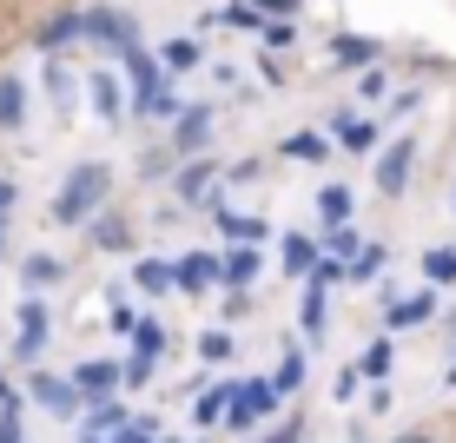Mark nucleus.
I'll list each match as a JSON object with an SVG mask.
<instances>
[{"instance_id":"nucleus-34","label":"nucleus","mask_w":456,"mask_h":443,"mask_svg":"<svg viewBox=\"0 0 456 443\" xmlns=\"http://www.w3.org/2000/svg\"><path fill=\"white\" fill-rule=\"evenodd\" d=\"M119 371H126V390H146V384H152V371H159V357H152V351H139V344H133V351L119 357Z\"/></svg>"},{"instance_id":"nucleus-4","label":"nucleus","mask_w":456,"mask_h":443,"mask_svg":"<svg viewBox=\"0 0 456 443\" xmlns=\"http://www.w3.org/2000/svg\"><path fill=\"white\" fill-rule=\"evenodd\" d=\"M133 40H139V21L126 7H106V0L86 7V46H100V60H119Z\"/></svg>"},{"instance_id":"nucleus-53","label":"nucleus","mask_w":456,"mask_h":443,"mask_svg":"<svg viewBox=\"0 0 456 443\" xmlns=\"http://www.w3.org/2000/svg\"><path fill=\"white\" fill-rule=\"evenodd\" d=\"M80 443H113V437H100V431H80Z\"/></svg>"},{"instance_id":"nucleus-7","label":"nucleus","mask_w":456,"mask_h":443,"mask_svg":"<svg viewBox=\"0 0 456 443\" xmlns=\"http://www.w3.org/2000/svg\"><path fill=\"white\" fill-rule=\"evenodd\" d=\"M212 133H218L212 106H206V100H185L179 119H172V152H179V160H192V152H212Z\"/></svg>"},{"instance_id":"nucleus-52","label":"nucleus","mask_w":456,"mask_h":443,"mask_svg":"<svg viewBox=\"0 0 456 443\" xmlns=\"http://www.w3.org/2000/svg\"><path fill=\"white\" fill-rule=\"evenodd\" d=\"M0 258H7V212H0Z\"/></svg>"},{"instance_id":"nucleus-19","label":"nucleus","mask_w":456,"mask_h":443,"mask_svg":"<svg viewBox=\"0 0 456 443\" xmlns=\"http://www.w3.org/2000/svg\"><path fill=\"white\" fill-rule=\"evenodd\" d=\"M212 218H218V232H225V239H245V245H265V239H272V226H265V218H251V212H239V205H225V199H212Z\"/></svg>"},{"instance_id":"nucleus-24","label":"nucleus","mask_w":456,"mask_h":443,"mask_svg":"<svg viewBox=\"0 0 456 443\" xmlns=\"http://www.w3.org/2000/svg\"><path fill=\"white\" fill-rule=\"evenodd\" d=\"M377 53H384V46L370 34H331V67H344V73H364Z\"/></svg>"},{"instance_id":"nucleus-35","label":"nucleus","mask_w":456,"mask_h":443,"mask_svg":"<svg viewBox=\"0 0 456 443\" xmlns=\"http://www.w3.org/2000/svg\"><path fill=\"white\" fill-rule=\"evenodd\" d=\"M272 384H278V390H285V398H291V390H305V351H297V344H285V357H278V371H272Z\"/></svg>"},{"instance_id":"nucleus-25","label":"nucleus","mask_w":456,"mask_h":443,"mask_svg":"<svg viewBox=\"0 0 456 443\" xmlns=\"http://www.w3.org/2000/svg\"><path fill=\"white\" fill-rule=\"evenodd\" d=\"M0 133H27V80L0 73Z\"/></svg>"},{"instance_id":"nucleus-8","label":"nucleus","mask_w":456,"mask_h":443,"mask_svg":"<svg viewBox=\"0 0 456 443\" xmlns=\"http://www.w3.org/2000/svg\"><path fill=\"white\" fill-rule=\"evenodd\" d=\"M86 40V7H46V21L34 27V46L40 53H67V46Z\"/></svg>"},{"instance_id":"nucleus-41","label":"nucleus","mask_w":456,"mask_h":443,"mask_svg":"<svg viewBox=\"0 0 456 443\" xmlns=\"http://www.w3.org/2000/svg\"><path fill=\"white\" fill-rule=\"evenodd\" d=\"M258 40L272 46V53H285V46L297 40V27H291V21H265V27H258Z\"/></svg>"},{"instance_id":"nucleus-45","label":"nucleus","mask_w":456,"mask_h":443,"mask_svg":"<svg viewBox=\"0 0 456 443\" xmlns=\"http://www.w3.org/2000/svg\"><path fill=\"white\" fill-rule=\"evenodd\" d=\"M357 93H364V100H384V93H390V80H384L377 67H364V73H357Z\"/></svg>"},{"instance_id":"nucleus-31","label":"nucleus","mask_w":456,"mask_h":443,"mask_svg":"<svg viewBox=\"0 0 456 443\" xmlns=\"http://www.w3.org/2000/svg\"><path fill=\"white\" fill-rule=\"evenodd\" d=\"M133 344H139V351H152V357H166V351H172V331L159 324V311H146V318L133 324Z\"/></svg>"},{"instance_id":"nucleus-46","label":"nucleus","mask_w":456,"mask_h":443,"mask_svg":"<svg viewBox=\"0 0 456 443\" xmlns=\"http://www.w3.org/2000/svg\"><path fill=\"white\" fill-rule=\"evenodd\" d=\"M297 7H305V0H258V13H265V21H291Z\"/></svg>"},{"instance_id":"nucleus-26","label":"nucleus","mask_w":456,"mask_h":443,"mask_svg":"<svg viewBox=\"0 0 456 443\" xmlns=\"http://www.w3.org/2000/svg\"><path fill=\"white\" fill-rule=\"evenodd\" d=\"M331 139H338V146H344V152H370V146H377V119H357V113H338V119H331Z\"/></svg>"},{"instance_id":"nucleus-50","label":"nucleus","mask_w":456,"mask_h":443,"mask_svg":"<svg viewBox=\"0 0 456 443\" xmlns=\"http://www.w3.org/2000/svg\"><path fill=\"white\" fill-rule=\"evenodd\" d=\"M0 443H20V410L0 404Z\"/></svg>"},{"instance_id":"nucleus-10","label":"nucleus","mask_w":456,"mask_h":443,"mask_svg":"<svg viewBox=\"0 0 456 443\" xmlns=\"http://www.w3.org/2000/svg\"><path fill=\"white\" fill-rule=\"evenodd\" d=\"M40 86H46V106H53V119H80V80H73V67H67L60 53H46Z\"/></svg>"},{"instance_id":"nucleus-33","label":"nucleus","mask_w":456,"mask_h":443,"mask_svg":"<svg viewBox=\"0 0 456 443\" xmlns=\"http://www.w3.org/2000/svg\"><path fill=\"white\" fill-rule=\"evenodd\" d=\"M126 417H133V410H126L119 398H100V404H86V431H100V437H113Z\"/></svg>"},{"instance_id":"nucleus-44","label":"nucleus","mask_w":456,"mask_h":443,"mask_svg":"<svg viewBox=\"0 0 456 443\" xmlns=\"http://www.w3.org/2000/svg\"><path fill=\"white\" fill-rule=\"evenodd\" d=\"M357 245H364V239H357L351 226H331V232H324V251H338V258H351Z\"/></svg>"},{"instance_id":"nucleus-17","label":"nucleus","mask_w":456,"mask_h":443,"mask_svg":"<svg viewBox=\"0 0 456 443\" xmlns=\"http://www.w3.org/2000/svg\"><path fill=\"white\" fill-rule=\"evenodd\" d=\"M179 106H185V100H179V86H172V80L133 93V113L146 119V126H172V119H179Z\"/></svg>"},{"instance_id":"nucleus-55","label":"nucleus","mask_w":456,"mask_h":443,"mask_svg":"<svg viewBox=\"0 0 456 443\" xmlns=\"http://www.w3.org/2000/svg\"><path fill=\"white\" fill-rule=\"evenodd\" d=\"M159 443H185V437H159Z\"/></svg>"},{"instance_id":"nucleus-29","label":"nucleus","mask_w":456,"mask_h":443,"mask_svg":"<svg viewBox=\"0 0 456 443\" xmlns=\"http://www.w3.org/2000/svg\"><path fill=\"white\" fill-rule=\"evenodd\" d=\"M172 172H179V152H172V139H166V146H146V152H139V179H146V185L172 179Z\"/></svg>"},{"instance_id":"nucleus-47","label":"nucleus","mask_w":456,"mask_h":443,"mask_svg":"<svg viewBox=\"0 0 456 443\" xmlns=\"http://www.w3.org/2000/svg\"><path fill=\"white\" fill-rule=\"evenodd\" d=\"M258 73H265V80H272V86H285V60H278L272 46H265V53H258Z\"/></svg>"},{"instance_id":"nucleus-6","label":"nucleus","mask_w":456,"mask_h":443,"mask_svg":"<svg viewBox=\"0 0 456 443\" xmlns=\"http://www.w3.org/2000/svg\"><path fill=\"white\" fill-rule=\"evenodd\" d=\"M27 404H40L46 417H80V410H86L80 384L60 377V371H34V377H27Z\"/></svg>"},{"instance_id":"nucleus-13","label":"nucleus","mask_w":456,"mask_h":443,"mask_svg":"<svg viewBox=\"0 0 456 443\" xmlns=\"http://www.w3.org/2000/svg\"><path fill=\"white\" fill-rule=\"evenodd\" d=\"M133 291H146L152 305H159V298H172V291H179L172 258H159V251H133Z\"/></svg>"},{"instance_id":"nucleus-12","label":"nucleus","mask_w":456,"mask_h":443,"mask_svg":"<svg viewBox=\"0 0 456 443\" xmlns=\"http://www.w3.org/2000/svg\"><path fill=\"white\" fill-rule=\"evenodd\" d=\"M86 106H93L106 126H119V119H126V73L93 67V73H86Z\"/></svg>"},{"instance_id":"nucleus-38","label":"nucleus","mask_w":456,"mask_h":443,"mask_svg":"<svg viewBox=\"0 0 456 443\" xmlns=\"http://www.w3.org/2000/svg\"><path fill=\"white\" fill-rule=\"evenodd\" d=\"M423 278H430V284H456V251L450 245L423 251Z\"/></svg>"},{"instance_id":"nucleus-39","label":"nucleus","mask_w":456,"mask_h":443,"mask_svg":"<svg viewBox=\"0 0 456 443\" xmlns=\"http://www.w3.org/2000/svg\"><path fill=\"white\" fill-rule=\"evenodd\" d=\"M113 443H159V417H126L113 431Z\"/></svg>"},{"instance_id":"nucleus-49","label":"nucleus","mask_w":456,"mask_h":443,"mask_svg":"<svg viewBox=\"0 0 456 443\" xmlns=\"http://www.w3.org/2000/svg\"><path fill=\"white\" fill-rule=\"evenodd\" d=\"M305 431H311V423H297V417H291V423H278V431L265 437V443H305Z\"/></svg>"},{"instance_id":"nucleus-1","label":"nucleus","mask_w":456,"mask_h":443,"mask_svg":"<svg viewBox=\"0 0 456 443\" xmlns=\"http://www.w3.org/2000/svg\"><path fill=\"white\" fill-rule=\"evenodd\" d=\"M106 199H113V166L106 160H73L67 179H60V193H53V205H46V226L73 232V226H86Z\"/></svg>"},{"instance_id":"nucleus-11","label":"nucleus","mask_w":456,"mask_h":443,"mask_svg":"<svg viewBox=\"0 0 456 443\" xmlns=\"http://www.w3.org/2000/svg\"><path fill=\"white\" fill-rule=\"evenodd\" d=\"M265 272V245H245V239H232L225 251H218V284H232V291H251Z\"/></svg>"},{"instance_id":"nucleus-28","label":"nucleus","mask_w":456,"mask_h":443,"mask_svg":"<svg viewBox=\"0 0 456 443\" xmlns=\"http://www.w3.org/2000/svg\"><path fill=\"white\" fill-rule=\"evenodd\" d=\"M297 324H305V338L311 344H324V284H305V305H297Z\"/></svg>"},{"instance_id":"nucleus-2","label":"nucleus","mask_w":456,"mask_h":443,"mask_svg":"<svg viewBox=\"0 0 456 443\" xmlns=\"http://www.w3.org/2000/svg\"><path fill=\"white\" fill-rule=\"evenodd\" d=\"M172 199H179L185 212H199V205L225 199V172H218L212 152H192V160H179V172H172Z\"/></svg>"},{"instance_id":"nucleus-15","label":"nucleus","mask_w":456,"mask_h":443,"mask_svg":"<svg viewBox=\"0 0 456 443\" xmlns=\"http://www.w3.org/2000/svg\"><path fill=\"white\" fill-rule=\"evenodd\" d=\"M172 272H179V291L185 298H206V291H218V251H179Z\"/></svg>"},{"instance_id":"nucleus-36","label":"nucleus","mask_w":456,"mask_h":443,"mask_svg":"<svg viewBox=\"0 0 456 443\" xmlns=\"http://www.w3.org/2000/svg\"><path fill=\"white\" fill-rule=\"evenodd\" d=\"M232 351H239V344H232V331H199V364H232Z\"/></svg>"},{"instance_id":"nucleus-21","label":"nucleus","mask_w":456,"mask_h":443,"mask_svg":"<svg viewBox=\"0 0 456 443\" xmlns=\"http://www.w3.org/2000/svg\"><path fill=\"white\" fill-rule=\"evenodd\" d=\"M232 390H239V384H225V377H218V384H206V390H199V398H192V423H199V431H225Z\"/></svg>"},{"instance_id":"nucleus-14","label":"nucleus","mask_w":456,"mask_h":443,"mask_svg":"<svg viewBox=\"0 0 456 443\" xmlns=\"http://www.w3.org/2000/svg\"><path fill=\"white\" fill-rule=\"evenodd\" d=\"M411 166H417V139H397V146H384V160H377V193H384V199H403V185H411Z\"/></svg>"},{"instance_id":"nucleus-40","label":"nucleus","mask_w":456,"mask_h":443,"mask_svg":"<svg viewBox=\"0 0 456 443\" xmlns=\"http://www.w3.org/2000/svg\"><path fill=\"white\" fill-rule=\"evenodd\" d=\"M106 324H113V331H119V338H133V324H139V311H133V305H126V291H113V298H106Z\"/></svg>"},{"instance_id":"nucleus-48","label":"nucleus","mask_w":456,"mask_h":443,"mask_svg":"<svg viewBox=\"0 0 456 443\" xmlns=\"http://www.w3.org/2000/svg\"><path fill=\"white\" fill-rule=\"evenodd\" d=\"M245 311H251V291H232V284H225V324L245 318Z\"/></svg>"},{"instance_id":"nucleus-20","label":"nucleus","mask_w":456,"mask_h":443,"mask_svg":"<svg viewBox=\"0 0 456 443\" xmlns=\"http://www.w3.org/2000/svg\"><path fill=\"white\" fill-rule=\"evenodd\" d=\"M159 60H166V80H185V73L206 67V40H199V34H179V40L159 46Z\"/></svg>"},{"instance_id":"nucleus-22","label":"nucleus","mask_w":456,"mask_h":443,"mask_svg":"<svg viewBox=\"0 0 456 443\" xmlns=\"http://www.w3.org/2000/svg\"><path fill=\"white\" fill-rule=\"evenodd\" d=\"M318 239H311V232H285V245H278V272L285 278H311V265H318Z\"/></svg>"},{"instance_id":"nucleus-42","label":"nucleus","mask_w":456,"mask_h":443,"mask_svg":"<svg viewBox=\"0 0 456 443\" xmlns=\"http://www.w3.org/2000/svg\"><path fill=\"white\" fill-rule=\"evenodd\" d=\"M357 364H364V377H390V344L384 338L364 344V357H357Z\"/></svg>"},{"instance_id":"nucleus-5","label":"nucleus","mask_w":456,"mask_h":443,"mask_svg":"<svg viewBox=\"0 0 456 443\" xmlns=\"http://www.w3.org/2000/svg\"><path fill=\"white\" fill-rule=\"evenodd\" d=\"M13 324H20V331H13V357H20V364H40V351L53 344V311H46V298L27 291L20 311H13Z\"/></svg>"},{"instance_id":"nucleus-27","label":"nucleus","mask_w":456,"mask_h":443,"mask_svg":"<svg viewBox=\"0 0 456 443\" xmlns=\"http://www.w3.org/2000/svg\"><path fill=\"white\" fill-rule=\"evenodd\" d=\"M331 146H338L331 133H311V126H305V133H285V146H278V152H285V160H311V166H324V160H331Z\"/></svg>"},{"instance_id":"nucleus-32","label":"nucleus","mask_w":456,"mask_h":443,"mask_svg":"<svg viewBox=\"0 0 456 443\" xmlns=\"http://www.w3.org/2000/svg\"><path fill=\"white\" fill-rule=\"evenodd\" d=\"M344 278H351V284L384 278V245H357V251H351V265H344Z\"/></svg>"},{"instance_id":"nucleus-18","label":"nucleus","mask_w":456,"mask_h":443,"mask_svg":"<svg viewBox=\"0 0 456 443\" xmlns=\"http://www.w3.org/2000/svg\"><path fill=\"white\" fill-rule=\"evenodd\" d=\"M20 284L27 291H60V284H67V258H60V251H27L20 258Z\"/></svg>"},{"instance_id":"nucleus-54","label":"nucleus","mask_w":456,"mask_h":443,"mask_svg":"<svg viewBox=\"0 0 456 443\" xmlns=\"http://www.w3.org/2000/svg\"><path fill=\"white\" fill-rule=\"evenodd\" d=\"M444 431H450V443H456V417H444Z\"/></svg>"},{"instance_id":"nucleus-23","label":"nucleus","mask_w":456,"mask_h":443,"mask_svg":"<svg viewBox=\"0 0 456 443\" xmlns=\"http://www.w3.org/2000/svg\"><path fill=\"white\" fill-rule=\"evenodd\" d=\"M430 318H436V298H430V291L390 298V305H384V331H417V324H430Z\"/></svg>"},{"instance_id":"nucleus-37","label":"nucleus","mask_w":456,"mask_h":443,"mask_svg":"<svg viewBox=\"0 0 456 443\" xmlns=\"http://www.w3.org/2000/svg\"><path fill=\"white\" fill-rule=\"evenodd\" d=\"M218 27H239V34H258V27H265V13H258V0H232V7L218 13Z\"/></svg>"},{"instance_id":"nucleus-43","label":"nucleus","mask_w":456,"mask_h":443,"mask_svg":"<svg viewBox=\"0 0 456 443\" xmlns=\"http://www.w3.org/2000/svg\"><path fill=\"white\" fill-rule=\"evenodd\" d=\"M357 384H364V364H344L338 384H331V398H338V404H351V398H357Z\"/></svg>"},{"instance_id":"nucleus-30","label":"nucleus","mask_w":456,"mask_h":443,"mask_svg":"<svg viewBox=\"0 0 456 443\" xmlns=\"http://www.w3.org/2000/svg\"><path fill=\"white\" fill-rule=\"evenodd\" d=\"M318 226L331 232V226H351V193L344 185H324L318 193Z\"/></svg>"},{"instance_id":"nucleus-9","label":"nucleus","mask_w":456,"mask_h":443,"mask_svg":"<svg viewBox=\"0 0 456 443\" xmlns=\"http://www.w3.org/2000/svg\"><path fill=\"white\" fill-rule=\"evenodd\" d=\"M67 377L80 384V398H86V404H100V398H119V390H126V371H119V357H80Z\"/></svg>"},{"instance_id":"nucleus-51","label":"nucleus","mask_w":456,"mask_h":443,"mask_svg":"<svg viewBox=\"0 0 456 443\" xmlns=\"http://www.w3.org/2000/svg\"><path fill=\"white\" fill-rule=\"evenodd\" d=\"M13 205H20V185H13V179H0V212H13Z\"/></svg>"},{"instance_id":"nucleus-16","label":"nucleus","mask_w":456,"mask_h":443,"mask_svg":"<svg viewBox=\"0 0 456 443\" xmlns=\"http://www.w3.org/2000/svg\"><path fill=\"white\" fill-rule=\"evenodd\" d=\"M119 73H126V86H133V93H146V86H159V80H166V60L152 53L146 40H133V46L119 53Z\"/></svg>"},{"instance_id":"nucleus-3","label":"nucleus","mask_w":456,"mask_h":443,"mask_svg":"<svg viewBox=\"0 0 456 443\" xmlns=\"http://www.w3.org/2000/svg\"><path fill=\"white\" fill-rule=\"evenodd\" d=\"M86 245L106 251V258H133L139 251V218L119 212V205H100V212L86 218Z\"/></svg>"}]
</instances>
